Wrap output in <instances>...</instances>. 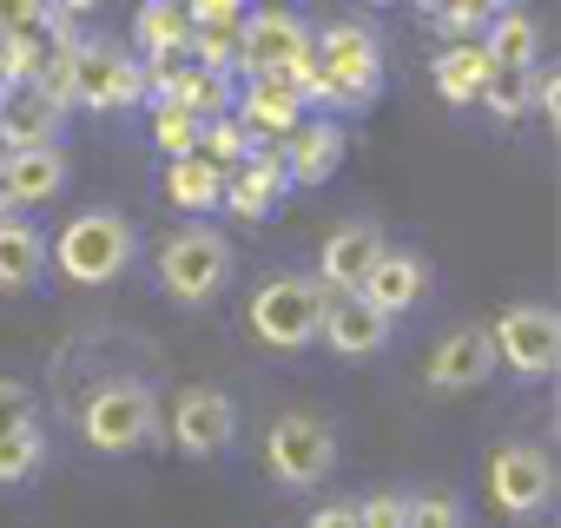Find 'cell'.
<instances>
[{
	"instance_id": "cell-19",
	"label": "cell",
	"mask_w": 561,
	"mask_h": 528,
	"mask_svg": "<svg viewBox=\"0 0 561 528\" xmlns=\"http://www.w3.org/2000/svg\"><path fill=\"white\" fill-rule=\"evenodd\" d=\"M231 119L251 133V139H285L298 119H305V100L285 87V80H244V93L231 100Z\"/></svg>"
},
{
	"instance_id": "cell-43",
	"label": "cell",
	"mask_w": 561,
	"mask_h": 528,
	"mask_svg": "<svg viewBox=\"0 0 561 528\" xmlns=\"http://www.w3.org/2000/svg\"><path fill=\"white\" fill-rule=\"evenodd\" d=\"M482 8H489V14H508V8H515V0H482Z\"/></svg>"
},
{
	"instance_id": "cell-14",
	"label": "cell",
	"mask_w": 561,
	"mask_h": 528,
	"mask_svg": "<svg viewBox=\"0 0 561 528\" xmlns=\"http://www.w3.org/2000/svg\"><path fill=\"white\" fill-rule=\"evenodd\" d=\"M370 311H383L390 324L397 318H410L423 298H430V257L423 251H410V244H383V257L364 272V291H357Z\"/></svg>"
},
{
	"instance_id": "cell-42",
	"label": "cell",
	"mask_w": 561,
	"mask_h": 528,
	"mask_svg": "<svg viewBox=\"0 0 561 528\" xmlns=\"http://www.w3.org/2000/svg\"><path fill=\"white\" fill-rule=\"evenodd\" d=\"M0 218H14V198H8V172H0Z\"/></svg>"
},
{
	"instance_id": "cell-2",
	"label": "cell",
	"mask_w": 561,
	"mask_h": 528,
	"mask_svg": "<svg viewBox=\"0 0 561 528\" xmlns=\"http://www.w3.org/2000/svg\"><path fill=\"white\" fill-rule=\"evenodd\" d=\"M231 278H238V251L211 218H185L159 244V291L172 305H185V311H205Z\"/></svg>"
},
{
	"instance_id": "cell-38",
	"label": "cell",
	"mask_w": 561,
	"mask_h": 528,
	"mask_svg": "<svg viewBox=\"0 0 561 528\" xmlns=\"http://www.w3.org/2000/svg\"><path fill=\"white\" fill-rule=\"evenodd\" d=\"M47 0H0V34H41Z\"/></svg>"
},
{
	"instance_id": "cell-33",
	"label": "cell",
	"mask_w": 561,
	"mask_h": 528,
	"mask_svg": "<svg viewBox=\"0 0 561 528\" xmlns=\"http://www.w3.org/2000/svg\"><path fill=\"white\" fill-rule=\"evenodd\" d=\"M152 152H159V159H192V152H198V119L179 113V106L152 113Z\"/></svg>"
},
{
	"instance_id": "cell-27",
	"label": "cell",
	"mask_w": 561,
	"mask_h": 528,
	"mask_svg": "<svg viewBox=\"0 0 561 528\" xmlns=\"http://www.w3.org/2000/svg\"><path fill=\"white\" fill-rule=\"evenodd\" d=\"M482 113L489 119H528L535 113V67H495L482 87Z\"/></svg>"
},
{
	"instance_id": "cell-12",
	"label": "cell",
	"mask_w": 561,
	"mask_h": 528,
	"mask_svg": "<svg viewBox=\"0 0 561 528\" xmlns=\"http://www.w3.org/2000/svg\"><path fill=\"white\" fill-rule=\"evenodd\" d=\"M285 192H291V179H285V159H277V146H271V139H251V152L225 172L218 211H231V218H244V225H264V218H277Z\"/></svg>"
},
{
	"instance_id": "cell-24",
	"label": "cell",
	"mask_w": 561,
	"mask_h": 528,
	"mask_svg": "<svg viewBox=\"0 0 561 528\" xmlns=\"http://www.w3.org/2000/svg\"><path fill=\"white\" fill-rule=\"evenodd\" d=\"M489 73H495V60H489L476 41H456V47H443V54H436V67H430V80H436V93H443L449 106H482V87H489Z\"/></svg>"
},
{
	"instance_id": "cell-13",
	"label": "cell",
	"mask_w": 561,
	"mask_h": 528,
	"mask_svg": "<svg viewBox=\"0 0 561 528\" xmlns=\"http://www.w3.org/2000/svg\"><path fill=\"white\" fill-rule=\"evenodd\" d=\"M383 225L377 218H344L331 238H324V251H318V291L324 298H357L364 291V272H370V264L383 257Z\"/></svg>"
},
{
	"instance_id": "cell-35",
	"label": "cell",
	"mask_w": 561,
	"mask_h": 528,
	"mask_svg": "<svg viewBox=\"0 0 561 528\" xmlns=\"http://www.w3.org/2000/svg\"><path fill=\"white\" fill-rule=\"evenodd\" d=\"M357 528H410V495L397 489H377L357 502Z\"/></svg>"
},
{
	"instance_id": "cell-25",
	"label": "cell",
	"mask_w": 561,
	"mask_h": 528,
	"mask_svg": "<svg viewBox=\"0 0 561 528\" xmlns=\"http://www.w3.org/2000/svg\"><path fill=\"white\" fill-rule=\"evenodd\" d=\"M495 67H541V27L522 14V8H508V14H489V27H482V41H476Z\"/></svg>"
},
{
	"instance_id": "cell-23",
	"label": "cell",
	"mask_w": 561,
	"mask_h": 528,
	"mask_svg": "<svg viewBox=\"0 0 561 528\" xmlns=\"http://www.w3.org/2000/svg\"><path fill=\"white\" fill-rule=\"evenodd\" d=\"M159 192H165V205L172 211H185V218H205V211H218V198H225V172L211 165V159H165V172H159Z\"/></svg>"
},
{
	"instance_id": "cell-17",
	"label": "cell",
	"mask_w": 561,
	"mask_h": 528,
	"mask_svg": "<svg viewBox=\"0 0 561 528\" xmlns=\"http://www.w3.org/2000/svg\"><path fill=\"white\" fill-rule=\"evenodd\" d=\"M390 331H397V324H390L383 311H370L364 298H331V305H324V324H318V344L357 364V357H383V351H390Z\"/></svg>"
},
{
	"instance_id": "cell-16",
	"label": "cell",
	"mask_w": 561,
	"mask_h": 528,
	"mask_svg": "<svg viewBox=\"0 0 561 528\" xmlns=\"http://www.w3.org/2000/svg\"><path fill=\"white\" fill-rule=\"evenodd\" d=\"M344 152H351L344 119H318V113H305L285 139H277V159H285L291 192H298V185H324V179L344 165Z\"/></svg>"
},
{
	"instance_id": "cell-46",
	"label": "cell",
	"mask_w": 561,
	"mask_h": 528,
	"mask_svg": "<svg viewBox=\"0 0 561 528\" xmlns=\"http://www.w3.org/2000/svg\"><path fill=\"white\" fill-rule=\"evenodd\" d=\"M364 8H390V0H364Z\"/></svg>"
},
{
	"instance_id": "cell-44",
	"label": "cell",
	"mask_w": 561,
	"mask_h": 528,
	"mask_svg": "<svg viewBox=\"0 0 561 528\" xmlns=\"http://www.w3.org/2000/svg\"><path fill=\"white\" fill-rule=\"evenodd\" d=\"M410 8H423V14H430V8H436V0H410Z\"/></svg>"
},
{
	"instance_id": "cell-34",
	"label": "cell",
	"mask_w": 561,
	"mask_h": 528,
	"mask_svg": "<svg viewBox=\"0 0 561 528\" xmlns=\"http://www.w3.org/2000/svg\"><path fill=\"white\" fill-rule=\"evenodd\" d=\"M410 528H469V508L462 495L430 489V495H410Z\"/></svg>"
},
{
	"instance_id": "cell-7",
	"label": "cell",
	"mask_w": 561,
	"mask_h": 528,
	"mask_svg": "<svg viewBox=\"0 0 561 528\" xmlns=\"http://www.w3.org/2000/svg\"><path fill=\"white\" fill-rule=\"evenodd\" d=\"M331 469H337V436H331L324 416L291 410V416L271 423V436H264V475L277 489H318V482H331Z\"/></svg>"
},
{
	"instance_id": "cell-30",
	"label": "cell",
	"mask_w": 561,
	"mask_h": 528,
	"mask_svg": "<svg viewBox=\"0 0 561 528\" xmlns=\"http://www.w3.org/2000/svg\"><path fill=\"white\" fill-rule=\"evenodd\" d=\"M185 60L192 67H205V73H238V27H192V41H185Z\"/></svg>"
},
{
	"instance_id": "cell-39",
	"label": "cell",
	"mask_w": 561,
	"mask_h": 528,
	"mask_svg": "<svg viewBox=\"0 0 561 528\" xmlns=\"http://www.w3.org/2000/svg\"><path fill=\"white\" fill-rule=\"evenodd\" d=\"M535 113H541L548 126L561 119V73H554V67H535Z\"/></svg>"
},
{
	"instance_id": "cell-29",
	"label": "cell",
	"mask_w": 561,
	"mask_h": 528,
	"mask_svg": "<svg viewBox=\"0 0 561 528\" xmlns=\"http://www.w3.org/2000/svg\"><path fill=\"white\" fill-rule=\"evenodd\" d=\"M41 67H47L41 34H0V87H34Z\"/></svg>"
},
{
	"instance_id": "cell-32",
	"label": "cell",
	"mask_w": 561,
	"mask_h": 528,
	"mask_svg": "<svg viewBox=\"0 0 561 528\" xmlns=\"http://www.w3.org/2000/svg\"><path fill=\"white\" fill-rule=\"evenodd\" d=\"M430 27L456 47V41H482V27H489V8L482 0H436L430 8Z\"/></svg>"
},
{
	"instance_id": "cell-36",
	"label": "cell",
	"mask_w": 561,
	"mask_h": 528,
	"mask_svg": "<svg viewBox=\"0 0 561 528\" xmlns=\"http://www.w3.org/2000/svg\"><path fill=\"white\" fill-rule=\"evenodd\" d=\"M34 423V390L21 377H0V436H14Z\"/></svg>"
},
{
	"instance_id": "cell-26",
	"label": "cell",
	"mask_w": 561,
	"mask_h": 528,
	"mask_svg": "<svg viewBox=\"0 0 561 528\" xmlns=\"http://www.w3.org/2000/svg\"><path fill=\"white\" fill-rule=\"evenodd\" d=\"M231 100H238V93H231V80H225V73H205V67H192V60H185L179 100H172L179 113H192V119L205 126V119H225V113H231Z\"/></svg>"
},
{
	"instance_id": "cell-15",
	"label": "cell",
	"mask_w": 561,
	"mask_h": 528,
	"mask_svg": "<svg viewBox=\"0 0 561 528\" xmlns=\"http://www.w3.org/2000/svg\"><path fill=\"white\" fill-rule=\"evenodd\" d=\"M489 377H495L489 324H456V331L430 351V364H423V383H430L436 397H462V390H476V383H489Z\"/></svg>"
},
{
	"instance_id": "cell-28",
	"label": "cell",
	"mask_w": 561,
	"mask_h": 528,
	"mask_svg": "<svg viewBox=\"0 0 561 528\" xmlns=\"http://www.w3.org/2000/svg\"><path fill=\"white\" fill-rule=\"evenodd\" d=\"M47 469V429L27 423L14 436H0V489H14V482H34Z\"/></svg>"
},
{
	"instance_id": "cell-18",
	"label": "cell",
	"mask_w": 561,
	"mask_h": 528,
	"mask_svg": "<svg viewBox=\"0 0 561 528\" xmlns=\"http://www.w3.org/2000/svg\"><path fill=\"white\" fill-rule=\"evenodd\" d=\"M0 172H8V198H14V211H27V205H54V198L73 185V159H67V146H27V152H8V159H0Z\"/></svg>"
},
{
	"instance_id": "cell-40",
	"label": "cell",
	"mask_w": 561,
	"mask_h": 528,
	"mask_svg": "<svg viewBox=\"0 0 561 528\" xmlns=\"http://www.w3.org/2000/svg\"><path fill=\"white\" fill-rule=\"evenodd\" d=\"M305 528H357V502H324V508H311Z\"/></svg>"
},
{
	"instance_id": "cell-45",
	"label": "cell",
	"mask_w": 561,
	"mask_h": 528,
	"mask_svg": "<svg viewBox=\"0 0 561 528\" xmlns=\"http://www.w3.org/2000/svg\"><path fill=\"white\" fill-rule=\"evenodd\" d=\"M8 93H14V87H0V113H8Z\"/></svg>"
},
{
	"instance_id": "cell-21",
	"label": "cell",
	"mask_w": 561,
	"mask_h": 528,
	"mask_svg": "<svg viewBox=\"0 0 561 528\" xmlns=\"http://www.w3.org/2000/svg\"><path fill=\"white\" fill-rule=\"evenodd\" d=\"M60 133H67V113L47 93H34V87H14L8 93V113H0V146H8V152L60 146Z\"/></svg>"
},
{
	"instance_id": "cell-20",
	"label": "cell",
	"mask_w": 561,
	"mask_h": 528,
	"mask_svg": "<svg viewBox=\"0 0 561 528\" xmlns=\"http://www.w3.org/2000/svg\"><path fill=\"white\" fill-rule=\"evenodd\" d=\"M47 278V231L34 218H0V291H34Z\"/></svg>"
},
{
	"instance_id": "cell-10",
	"label": "cell",
	"mask_w": 561,
	"mask_h": 528,
	"mask_svg": "<svg viewBox=\"0 0 561 528\" xmlns=\"http://www.w3.org/2000/svg\"><path fill=\"white\" fill-rule=\"evenodd\" d=\"M489 502L508 521H541L554 508V456L541 443H502L489 456Z\"/></svg>"
},
{
	"instance_id": "cell-22",
	"label": "cell",
	"mask_w": 561,
	"mask_h": 528,
	"mask_svg": "<svg viewBox=\"0 0 561 528\" xmlns=\"http://www.w3.org/2000/svg\"><path fill=\"white\" fill-rule=\"evenodd\" d=\"M185 41H192V14L179 8V0H139V14H133V54L146 67L185 60Z\"/></svg>"
},
{
	"instance_id": "cell-6",
	"label": "cell",
	"mask_w": 561,
	"mask_h": 528,
	"mask_svg": "<svg viewBox=\"0 0 561 528\" xmlns=\"http://www.w3.org/2000/svg\"><path fill=\"white\" fill-rule=\"evenodd\" d=\"M489 344H495V370L522 377V383H548L554 364H561V318L554 305H502L495 324H489Z\"/></svg>"
},
{
	"instance_id": "cell-41",
	"label": "cell",
	"mask_w": 561,
	"mask_h": 528,
	"mask_svg": "<svg viewBox=\"0 0 561 528\" xmlns=\"http://www.w3.org/2000/svg\"><path fill=\"white\" fill-rule=\"evenodd\" d=\"M47 8H54V14H67V21H87V14H100V8H106V0H47Z\"/></svg>"
},
{
	"instance_id": "cell-1",
	"label": "cell",
	"mask_w": 561,
	"mask_h": 528,
	"mask_svg": "<svg viewBox=\"0 0 561 528\" xmlns=\"http://www.w3.org/2000/svg\"><path fill=\"white\" fill-rule=\"evenodd\" d=\"M133 257H139V225H133L126 211L93 205V211H73V218L54 231L47 272H60V278L80 285V291H100V285H119V278L133 272Z\"/></svg>"
},
{
	"instance_id": "cell-8",
	"label": "cell",
	"mask_w": 561,
	"mask_h": 528,
	"mask_svg": "<svg viewBox=\"0 0 561 528\" xmlns=\"http://www.w3.org/2000/svg\"><path fill=\"white\" fill-rule=\"evenodd\" d=\"M73 106H87V113L146 106V60L113 47V41H80V54H73Z\"/></svg>"
},
{
	"instance_id": "cell-4",
	"label": "cell",
	"mask_w": 561,
	"mask_h": 528,
	"mask_svg": "<svg viewBox=\"0 0 561 528\" xmlns=\"http://www.w3.org/2000/svg\"><path fill=\"white\" fill-rule=\"evenodd\" d=\"M80 436L100 456H133V449H146L159 436V397L139 377H113L80 403Z\"/></svg>"
},
{
	"instance_id": "cell-3",
	"label": "cell",
	"mask_w": 561,
	"mask_h": 528,
	"mask_svg": "<svg viewBox=\"0 0 561 528\" xmlns=\"http://www.w3.org/2000/svg\"><path fill=\"white\" fill-rule=\"evenodd\" d=\"M324 291L305 278V272H277V278H264L257 291H251V305H244V324H251V337L264 344V351H277V357H298V351H311L318 344V324H324Z\"/></svg>"
},
{
	"instance_id": "cell-9",
	"label": "cell",
	"mask_w": 561,
	"mask_h": 528,
	"mask_svg": "<svg viewBox=\"0 0 561 528\" xmlns=\"http://www.w3.org/2000/svg\"><path fill=\"white\" fill-rule=\"evenodd\" d=\"M311 60L370 113L377 93H383V41L370 21H331L324 34H311Z\"/></svg>"
},
{
	"instance_id": "cell-37",
	"label": "cell",
	"mask_w": 561,
	"mask_h": 528,
	"mask_svg": "<svg viewBox=\"0 0 561 528\" xmlns=\"http://www.w3.org/2000/svg\"><path fill=\"white\" fill-rule=\"evenodd\" d=\"M179 8L192 14V27H238L251 0H179Z\"/></svg>"
},
{
	"instance_id": "cell-11",
	"label": "cell",
	"mask_w": 561,
	"mask_h": 528,
	"mask_svg": "<svg viewBox=\"0 0 561 528\" xmlns=\"http://www.w3.org/2000/svg\"><path fill=\"white\" fill-rule=\"evenodd\" d=\"M165 436H172L179 456L211 462V456H225L238 443V403L218 383H185L172 397V410H165Z\"/></svg>"
},
{
	"instance_id": "cell-5",
	"label": "cell",
	"mask_w": 561,
	"mask_h": 528,
	"mask_svg": "<svg viewBox=\"0 0 561 528\" xmlns=\"http://www.w3.org/2000/svg\"><path fill=\"white\" fill-rule=\"evenodd\" d=\"M298 60H311V21L285 0H251L238 21V73L244 80H277Z\"/></svg>"
},
{
	"instance_id": "cell-31",
	"label": "cell",
	"mask_w": 561,
	"mask_h": 528,
	"mask_svg": "<svg viewBox=\"0 0 561 528\" xmlns=\"http://www.w3.org/2000/svg\"><path fill=\"white\" fill-rule=\"evenodd\" d=\"M244 152H251V133H244V126H238L231 113H225V119H205V126H198V159H211L218 172H231V165H238Z\"/></svg>"
}]
</instances>
